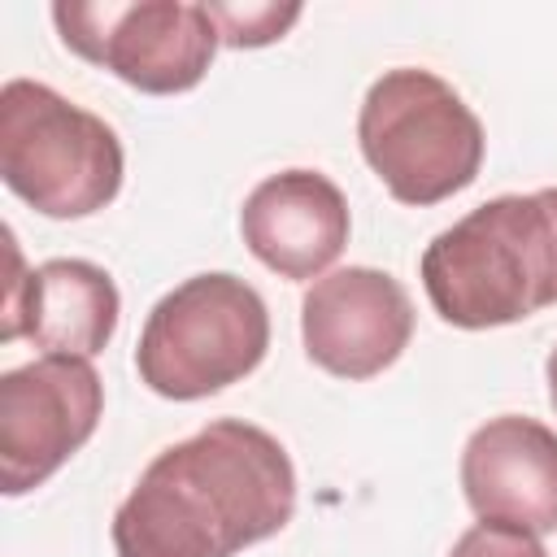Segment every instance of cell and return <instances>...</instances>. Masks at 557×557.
<instances>
[{"mask_svg":"<svg viewBox=\"0 0 557 557\" xmlns=\"http://www.w3.org/2000/svg\"><path fill=\"white\" fill-rule=\"evenodd\" d=\"M296 513L287 448L244 422L218 418L161 448L113 513L117 557H235L278 535Z\"/></svg>","mask_w":557,"mask_h":557,"instance_id":"6da1fadb","label":"cell"},{"mask_svg":"<svg viewBox=\"0 0 557 557\" xmlns=\"http://www.w3.org/2000/svg\"><path fill=\"white\" fill-rule=\"evenodd\" d=\"M418 270L431 309L461 331L557 305V187L483 200L426 244Z\"/></svg>","mask_w":557,"mask_h":557,"instance_id":"7a4b0ae2","label":"cell"},{"mask_svg":"<svg viewBox=\"0 0 557 557\" xmlns=\"http://www.w3.org/2000/svg\"><path fill=\"white\" fill-rule=\"evenodd\" d=\"M366 165L400 205H440L483 170V122L453 83L400 65L370 83L357 113Z\"/></svg>","mask_w":557,"mask_h":557,"instance_id":"3957f363","label":"cell"},{"mask_svg":"<svg viewBox=\"0 0 557 557\" xmlns=\"http://www.w3.org/2000/svg\"><path fill=\"white\" fill-rule=\"evenodd\" d=\"M122 139L48 83L0 87V178L44 218H91L122 191Z\"/></svg>","mask_w":557,"mask_h":557,"instance_id":"277c9868","label":"cell"},{"mask_svg":"<svg viewBox=\"0 0 557 557\" xmlns=\"http://www.w3.org/2000/svg\"><path fill=\"white\" fill-rule=\"evenodd\" d=\"M270 348V313L252 283L226 270L165 292L139 331L135 370L165 400H200L248 379Z\"/></svg>","mask_w":557,"mask_h":557,"instance_id":"5b68a950","label":"cell"},{"mask_svg":"<svg viewBox=\"0 0 557 557\" xmlns=\"http://www.w3.org/2000/svg\"><path fill=\"white\" fill-rule=\"evenodd\" d=\"M52 22L74 57L148 96L191 91L222 44L209 9L191 0H61L52 4Z\"/></svg>","mask_w":557,"mask_h":557,"instance_id":"8992f818","label":"cell"},{"mask_svg":"<svg viewBox=\"0 0 557 557\" xmlns=\"http://www.w3.org/2000/svg\"><path fill=\"white\" fill-rule=\"evenodd\" d=\"M104 383L87 357L44 352L0 374V483L4 496L48 483L100 426Z\"/></svg>","mask_w":557,"mask_h":557,"instance_id":"52a82bcc","label":"cell"},{"mask_svg":"<svg viewBox=\"0 0 557 557\" xmlns=\"http://www.w3.org/2000/svg\"><path fill=\"white\" fill-rule=\"evenodd\" d=\"M300 339L313 366L335 379L383 374L413 339V305L400 278L374 265H344L300 300Z\"/></svg>","mask_w":557,"mask_h":557,"instance_id":"ba28073f","label":"cell"},{"mask_svg":"<svg viewBox=\"0 0 557 557\" xmlns=\"http://www.w3.org/2000/svg\"><path fill=\"white\" fill-rule=\"evenodd\" d=\"M9 239V287H4V318H0V339H30L44 352H65V357H96L117 331L122 296L109 270L83 257H52L35 265L30 274L22 270V252L13 231Z\"/></svg>","mask_w":557,"mask_h":557,"instance_id":"9c48e42d","label":"cell"},{"mask_svg":"<svg viewBox=\"0 0 557 557\" xmlns=\"http://www.w3.org/2000/svg\"><path fill=\"white\" fill-rule=\"evenodd\" d=\"M461 492L479 522L557 531V431L522 413L487 418L461 448Z\"/></svg>","mask_w":557,"mask_h":557,"instance_id":"30bf717a","label":"cell"},{"mask_svg":"<svg viewBox=\"0 0 557 557\" xmlns=\"http://www.w3.org/2000/svg\"><path fill=\"white\" fill-rule=\"evenodd\" d=\"M348 226L344 191L318 170H278L261 178L239 209L248 252L278 278H322L344 252Z\"/></svg>","mask_w":557,"mask_h":557,"instance_id":"8fae6325","label":"cell"},{"mask_svg":"<svg viewBox=\"0 0 557 557\" xmlns=\"http://www.w3.org/2000/svg\"><path fill=\"white\" fill-rule=\"evenodd\" d=\"M222 44L226 48H265L274 39H283L296 22H300V4H274V0H261V4H205Z\"/></svg>","mask_w":557,"mask_h":557,"instance_id":"7c38bea8","label":"cell"},{"mask_svg":"<svg viewBox=\"0 0 557 557\" xmlns=\"http://www.w3.org/2000/svg\"><path fill=\"white\" fill-rule=\"evenodd\" d=\"M448 557H548L540 535L522 531V527H505V522H474L470 531L457 535V544L448 548Z\"/></svg>","mask_w":557,"mask_h":557,"instance_id":"4fadbf2b","label":"cell"},{"mask_svg":"<svg viewBox=\"0 0 557 557\" xmlns=\"http://www.w3.org/2000/svg\"><path fill=\"white\" fill-rule=\"evenodd\" d=\"M544 374H548V400H553V409H557V348L548 352V361H544Z\"/></svg>","mask_w":557,"mask_h":557,"instance_id":"5bb4252c","label":"cell"}]
</instances>
